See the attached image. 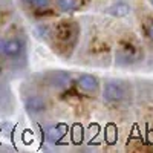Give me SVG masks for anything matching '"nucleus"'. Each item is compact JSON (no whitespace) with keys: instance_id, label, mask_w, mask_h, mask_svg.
I'll return each instance as SVG.
<instances>
[{"instance_id":"nucleus-8","label":"nucleus","mask_w":153,"mask_h":153,"mask_svg":"<svg viewBox=\"0 0 153 153\" xmlns=\"http://www.w3.org/2000/svg\"><path fill=\"white\" fill-rule=\"evenodd\" d=\"M55 5L61 12H71L78 6V0H57Z\"/></svg>"},{"instance_id":"nucleus-4","label":"nucleus","mask_w":153,"mask_h":153,"mask_svg":"<svg viewBox=\"0 0 153 153\" xmlns=\"http://www.w3.org/2000/svg\"><path fill=\"white\" fill-rule=\"evenodd\" d=\"M25 109H26L29 115H40L46 110V103L42 97L31 95L25 100Z\"/></svg>"},{"instance_id":"nucleus-11","label":"nucleus","mask_w":153,"mask_h":153,"mask_svg":"<svg viewBox=\"0 0 153 153\" xmlns=\"http://www.w3.org/2000/svg\"><path fill=\"white\" fill-rule=\"evenodd\" d=\"M5 45H6V40L0 38V54H5Z\"/></svg>"},{"instance_id":"nucleus-13","label":"nucleus","mask_w":153,"mask_h":153,"mask_svg":"<svg viewBox=\"0 0 153 153\" xmlns=\"http://www.w3.org/2000/svg\"><path fill=\"white\" fill-rule=\"evenodd\" d=\"M0 75H2V65H0Z\"/></svg>"},{"instance_id":"nucleus-9","label":"nucleus","mask_w":153,"mask_h":153,"mask_svg":"<svg viewBox=\"0 0 153 153\" xmlns=\"http://www.w3.org/2000/svg\"><path fill=\"white\" fill-rule=\"evenodd\" d=\"M20 2L34 9H45L51 5V0H20Z\"/></svg>"},{"instance_id":"nucleus-1","label":"nucleus","mask_w":153,"mask_h":153,"mask_svg":"<svg viewBox=\"0 0 153 153\" xmlns=\"http://www.w3.org/2000/svg\"><path fill=\"white\" fill-rule=\"evenodd\" d=\"M49 35L51 40L54 42L57 54L61 55L65 52H71L75 48L80 35V28L72 20H63L58 25H55V28L52 29V32H49Z\"/></svg>"},{"instance_id":"nucleus-7","label":"nucleus","mask_w":153,"mask_h":153,"mask_svg":"<svg viewBox=\"0 0 153 153\" xmlns=\"http://www.w3.org/2000/svg\"><path fill=\"white\" fill-rule=\"evenodd\" d=\"M106 12L113 16V17H126V16L130 14V6L124 2H118V3L112 5L110 8H107Z\"/></svg>"},{"instance_id":"nucleus-12","label":"nucleus","mask_w":153,"mask_h":153,"mask_svg":"<svg viewBox=\"0 0 153 153\" xmlns=\"http://www.w3.org/2000/svg\"><path fill=\"white\" fill-rule=\"evenodd\" d=\"M149 3H150V5L153 6V0H149Z\"/></svg>"},{"instance_id":"nucleus-10","label":"nucleus","mask_w":153,"mask_h":153,"mask_svg":"<svg viewBox=\"0 0 153 153\" xmlns=\"http://www.w3.org/2000/svg\"><path fill=\"white\" fill-rule=\"evenodd\" d=\"M146 35L153 42V22H149L146 25Z\"/></svg>"},{"instance_id":"nucleus-6","label":"nucleus","mask_w":153,"mask_h":153,"mask_svg":"<svg viewBox=\"0 0 153 153\" xmlns=\"http://www.w3.org/2000/svg\"><path fill=\"white\" fill-rule=\"evenodd\" d=\"M136 54H138V49H136L133 45H126V46L120 51V52H118V61L132 63V61H135Z\"/></svg>"},{"instance_id":"nucleus-3","label":"nucleus","mask_w":153,"mask_h":153,"mask_svg":"<svg viewBox=\"0 0 153 153\" xmlns=\"http://www.w3.org/2000/svg\"><path fill=\"white\" fill-rule=\"evenodd\" d=\"M76 87L86 94H94L100 89V81L97 80V76H94L91 74H83L76 80Z\"/></svg>"},{"instance_id":"nucleus-5","label":"nucleus","mask_w":153,"mask_h":153,"mask_svg":"<svg viewBox=\"0 0 153 153\" xmlns=\"http://www.w3.org/2000/svg\"><path fill=\"white\" fill-rule=\"evenodd\" d=\"M23 52V42L20 38H9L5 45V55L9 58H17Z\"/></svg>"},{"instance_id":"nucleus-2","label":"nucleus","mask_w":153,"mask_h":153,"mask_svg":"<svg viewBox=\"0 0 153 153\" xmlns=\"http://www.w3.org/2000/svg\"><path fill=\"white\" fill-rule=\"evenodd\" d=\"M127 97V86L120 80H107L103 89V98L107 103H121Z\"/></svg>"}]
</instances>
